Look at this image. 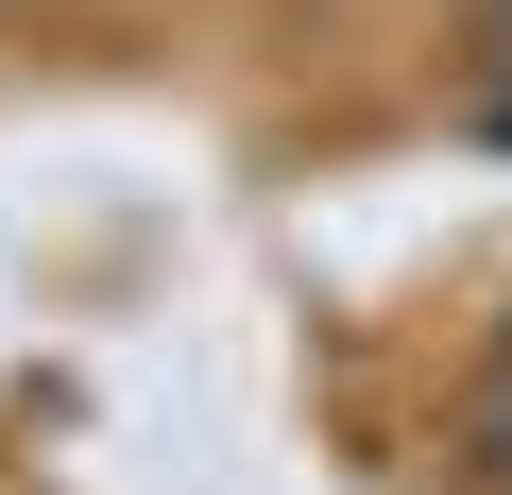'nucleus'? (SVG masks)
I'll use <instances>...</instances> for the list:
<instances>
[{"mask_svg":"<svg viewBox=\"0 0 512 495\" xmlns=\"http://www.w3.org/2000/svg\"><path fill=\"white\" fill-rule=\"evenodd\" d=\"M461 444H478V478L512 495V342H495V376H478V427H461Z\"/></svg>","mask_w":512,"mask_h":495,"instance_id":"obj_1","label":"nucleus"}]
</instances>
